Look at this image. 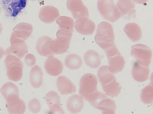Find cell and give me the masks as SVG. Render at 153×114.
Wrapping results in <instances>:
<instances>
[{"label": "cell", "mask_w": 153, "mask_h": 114, "mask_svg": "<svg viewBox=\"0 0 153 114\" xmlns=\"http://www.w3.org/2000/svg\"><path fill=\"white\" fill-rule=\"evenodd\" d=\"M114 28L110 24L103 21L98 25L95 41L106 54L112 53L118 49L114 42Z\"/></svg>", "instance_id": "1"}, {"label": "cell", "mask_w": 153, "mask_h": 114, "mask_svg": "<svg viewBox=\"0 0 153 114\" xmlns=\"http://www.w3.org/2000/svg\"><path fill=\"white\" fill-rule=\"evenodd\" d=\"M97 6L103 18L110 22H116L122 17L120 11L113 0H98Z\"/></svg>", "instance_id": "2"}, {"label": "cell", "mask_w": 153, "mask_h": 114, "mask_svg": "<svg viewBox=\"0 0 153 114\" xmlns=\"http://www.w3.org/2000/svg\"><path fill=\"white\" fill-rule=\"evenodd\" d=\"M7 69V75L10 80L17 82L21 80L23 76V64L18 58L9 56L5 60Z\"/></svg>", "instance_id": "3"}, {"label": "cell", "mask_w": 153, "mask_h": 114, "mask_svg": "<svg viewBox=\"0 0 153 114\" xmlns=\"http://www.w3.org/2000/svg\"><path fill=\"white\" fill-rule=\"evenodd\" d=\"M98 79L94 74L88 73L83 75L79 82V93L85 100H87L90 94L97 90Z\"/></svg>", "instance_id": "4"}, {"label": "cell", "mask_w": 153, "mask_h": 114, "mask_svg": "<svg viewBox=\"0 0 153 114\" xmlns=\"http://www.w3.org/2000/svg\"><path fill=\"white\" fill-rule=\"evenodd\" d=\"M27 0H1V8L5 15L16 18L25 9Z\"/></svg>", "instance_id": "5"}, {"label": "cell", "mask_w": 153, "mask_h": 114, "mask_svg": "<svg viewBox=\"0 0 153 114\" xmlns=\"http://www.w3.org/2000/svg\"><path fill=\"white\" fill-rule=\"evenodd\" d=\"M131 54L140 65L149 67L152 58V51L147 46L139 44L132 46Z\"/></svg>", "instance_id": "6"}, {"label": "cell", "mask_w": 153, "mask_h": 114, "mask_svg": "<svg viewBox=\"0 0 153 114\" xmlns=\"http://www.w3.org/2000/svg\"><path fill=\"white\" fill-rule=\"evenodd\" d=\"M66 6L75 19L83 17H89L88 10L82 0H68Z\"/></svg>", "instance_id": "7"}, {"label": "cell", "mask_w": 153, "mask_h": 114, "mask_svg": "<svg viewBox=\"0 0 153 114\" xmlns=\"http://www.w3.org/2000/svg\"><path fill=\"white\" fill-rule=\"evenodd\" d=\"M44 67L47 74L53 76L61 75L64 69L62 62L54 56H50L46 59Z\"/></svg>", "instance_id": "8"}, {"label": "cell", "mask_w": 153, "mask_h": 114, "mask_svg": "<svg viewBox=\"0 0 153 114\" xmlns=\"http://www.w3.org/2000/svg\"><path fill=\"white\" fill-rule=\"evenodd\" d=\"M95 28V24L88 17L81 18L76 21V30L79 34L83 35H91L94 32Z\"/></svg>", "instance_id": "9"}, {"label": "cell", "mask_w": 153, "mask_h": 114, "mask_svg": "<svg viewBox=\"0 0 153 114\" xmlns=\"http://www.w3.org/2000/svg\"><path fill=\"white\" fill-rule=\"evenodd\" d=\"M45 99L51 113H64V112L61 106L60 97L56 92L51 91L48 92L46 94Z\"/></svg>", "instance_id": "10"}, {"label": "cell", "mask_w": 153, "mask_h": 114, "mask_svg": "<svg viewBox=\"0 0 153 114\" xmlns=\"http://www.w3.org/2000/svg\"><path fill=\"white\" fill-rule=\"evenodd\" d=\"M19 96H16L6 100L7 108L10 114H23L26 110L25 104L19 98Z\"/></svg>", "instance_id": "11"}, {"label": "cell", "mask_w": 153, "mask_h": 114, "mask_svg": "<svg viewBox=\"0 0 153 114\" xmlns=\"http://www.w3.org/2000/svg\"><path fill=\"white\" fill-rule=\"evenodd\" d=\"M60 15L57 8L51 6H45L40 11L39 17L43 22L50 24L56 20Z\"/></svg>", "instance_id": "12"}, {"label": "cell", "mask_w": 153, "mask_h": 114, "mask_svg": "<svg viewBox=\"0 0 153 114\" xmlns=\"http://www.w3.org/2000/svg\"><path fill=\"white\" fill-rule=\"evenodd\" d=\"M56 86L62 95L73 94L76 91V87L69 79L65 76H60L56 80Z\"/></svg>", "instance_id": "13"}, {"label": "cell", "mask_w": 153, "mask_h": 114, "mask_svg": "<svg viewBox=\"0 0 153 114\" xmlns=\"http://www.w3.org/2000/svg\"><path fill=\"white\" fill-rule=\"evenodd\" d=\"M71 40L57 38L51 41L50 49L54 54H62L65 53L69 49Z\"/></svg>", "instance_id": "14"}, {"label": "cell", "mask_w": 153, "mask_h": 114, "mask_svg": "<svg viewBox=\"0 0 153 114\" xmlns=\"http://www.w3.org/2000/svg\"><path fill=\"white\" fill-rule=\"evenodd\" d=\"M53 39L49 36H42L36 42V49L40 55L45 57L54 56V54L50 49V45Z\"/></svg>", "instance_id": "15"}, {"label": "cell", "mask_w": 153, "mask_h": 114, "mask_svg": "<svg viewBox=\"0 0 153 114\" xmlns=\"http://www.w3.org/2000/svg\"><path fill=\"white\" fill-rule=\"evenodd\" d=\"M108 59L109 64L108 68L112 73H118L124 69L125 65V60L119 52L116 55L108 57Z\"/></svg>", "instance_id": "16"}, {"label": "cell", "mask_w": 153, "mask_h": 114, "mask_svg": "<svg viewBox=\"0 0 153 114\" xmlns=\"http://www.w3.org/2000/svg\"><path fill=\"white\" fill-rule=\"evenodd\" d=\"M150 69L149 67H145L136 62L133 66L132 74L133 78L136 81L143 82L149 79Z\"/></svg>", "instance_id": "17"}, {"label": "cell", "mask_w": 153, "mask_h": 114, "mask_svg": "<svg viewBox=\"0 0 153 114\" xmlns=\"http://www.w3.org/2000/svg\"><path fill=\"white\" fill-rule=\"evenodd\" d=\"M124 31L132 42H137L142 36V30L138 24L136 23H128L125 26Z\"/></svg>", "instance_id": "18"}, {"label": "cell", "mask_w": 153, "mask_h": 114, "mask_svg": "<svg viewBox=\"0 0 153 114\" xmlns=\"http://www.w3.org/2000/svg\"><path fill=\"white\" fill-rule=\"evenodd\" d=\"M84 106L82 97L77 95H74L68 99L66 107L71 113L76 114L79 113L82 110Z\"/></svg>", "instance_id": "19"}, {"label": "cell", "mask_w": 153, "mask_h": 114, "mask_svg": "<svg viewBox=\"0 0 153 114\" xmlns=\"http://www.w3.org/2000/svg\"><path fill=\"white\" fill-rule=\"evenodd\" d=\"M117 6L122 17L124 16H135V7L133 0H118Z\"/></svg>", "instance_id": "20"}, {"label": "cell", "mask_w": 153, "mask_h": 114, "mask_svg": "<svg viewBox=\"0 0 153 114\" xmlns=\"http://www.w3.org/2000/svg\"><path fill=\"white\" fill-rule=\"evenodd\" d=\"M84 59L86 65L91 68H97L101 64L100 56L94 50L86 51L84 54Z\"/></svg>", "instance_id": "21"}, {"label": "cell", "mask_w": 153, "mask_h": 114, "mask_svg": "<svg viewBox=\"0 0 153 114\" xmlns=\"http://www.w3.org/2000/svg\"><path fill=\"white\" fill-rule=\"evenodd\" d=\"M11 41L14 46L10 48V51L19 58H22L28 52V48L26 43L24 41L17 39L11 40Z\"/></svg>", "instance_id": "22"}, {"label": "cell", "mask_w": 153, "mask_h": 114, "mask_svg": "<svg viewBox=\"0 0 153 114\" xmlns=\"http://www.w3.org/2000/svg\"><path fill=\"white\" fill-rule=\"evenodd\" d=\"M43 74L41 68L36 65L31 69L30 73V81L35 88H39L42 84Z\"/></svg>", "instance_id": "23"}, {"label": "cell", "mask_w": 153, "mask_h": 114, "mask_svg": "<svg viewBox=\"0 0 153 114\" xmlns=\"http://www.w3.org/2000/svg\"><path fill=\"white\" fill-rule=\"evenodd\" d=\"M103 90L108 96L112 97H117L120 93L121 87L115 78L112 82L107 84H101Z\"/></svg>", "instance_id": "24"}, {"label": "cell", "mask_w": 153, "mask_h": 114, "mask_svg": "<svg viewBox=\"0 0 153 114\" xmlns=\"http://www.w3.org/2000/svg\"><path fill=\"white\" fill-rule=\"evenodd\" d=\"M16 30V33L11 38L24 41L30 36L32 32L33 29L30 25L22 24L18 26Z\"/></svg>", "instance_id": "25"}, {"label": "cell", "mask_w": 153, "mask_h": 114, "mask_svg": "<svg viewBox=\"0 0 153 114\" xmlns=\"http://www.w3.org/2000/svg\"><path fill=\"white\" fill-rule=\"evenodd\" d=\"M96 109L102 110L103 114H114L116 109V104L114 101L107 97L100 102Z\"/></svg>", "instance_id": "26"}, {"label": "cell", "mask_w": 153, "mask_h": 114, "mask_svg": "<svg viewBox=\"0 0 153 114\" xmlns=\"http://www.w3.org/2000/svg\"><path fill=\"white\" fill-rule=\"evenodd\" d=\"M65 65L71 70H76L82 66V59L77 54H71L66 57L65 60Z\"/></svg>", "instance_id": "27"}, {"label": "cell", "mask_w": 153, "mask_h": 114, "mask_svg": "<svg viewBox=\"0 0 153 114\" xmlns=\"http://www.w3.org/2000/svg\"><path fill=\"white\" fill-rule=\"evenodd\" d=\"M97 75L101 84L109 83L115 78L114 74L109 71L107 65L101 66L98 69Z\"/></svg>", "instance_id": "28"}, {"label": "cell", "mask_w": 153, "mask_h": 114, "mask_svg": "<svg viewBox=\"0 0 153 114\" xmlns=\"http://www.w3.org/2000/svg\"><path fill=\"white\" fill-rule=\"evenodd\" d=\"M0 91L5 100L8 97L13 96L19 95L18 87L11 82H8L4 84Z\"/></svg>", "instance_id": "29"}, {"label": "cell", "mask_w": 153, "mask_h": 114, "mask_svg": "<svg viewBox=\"0 0 153 114\" xmlns=\"http://www.w3.org/2000/svg\"><path fill=\"white\" fill-rule=\"evenodd\" d=\"M56 23L59 25V29H65L74 32L75 23L72 18L66 16H60L56 19Z\"/></svg>", "instance_id": "30"}, {"label": "cell", "mask_w": 153, "mask_h": 114, "mask_svg": "<svg viewBox=\"0 0 153 114\" xmlns=\"http://www.w3.org/2000/svg\"><path fill=\"white\" fill-rule=\"evenodd\" d=\"M141 101L146 104H150L153 101V87L152 82L143 89L141 92Z\"/></svg>", "instance_id": "31"}, {"label": "cell", "mask_w": 153, "mask_h": 114, "mask_svg": "<svg viewBox=\"0 0 153 114\" xmlns=\"http://www.w3.org/2000/svg\"><path fill=\"white\" fill-rule=\"evenodd\" d=\"M108 97L104 93L96 91L89 95L87 101L93 107L96 108L98 104L103 99L107 98Z\"/></svg>", "instance_id": "32"}, {"label": "cell", "mask_w": 153, "mask_h": 114, "mask_svg": "<svg viewBox=\"0 0 153 114\" xmlns=\"http://www.w3.org/2000/svg\"><path fill=\"white\" fill-rule=\"evenodd\" d=\"M28 106L30 111L33 113H37L41 111V104L37 99H33L30 101Z\"/></svg>", "instance_id": "33"}, {"label": "cell", "mask_w": 153, "mask_h": 114, "mask_svg": "<svg viewBox=\"0 0 153 114\" xmlns=\"http://www.w3.org/2000/svg\"><path fill=\"white\" fill-rule=\"evenodd\" d=\"M72 34L73 33L70 31L59 29V30L56 32V36L57 38H62L71 40Z\"/></svg>", "instance_id": "34"}, {"label": "cell", "mask_w": 153, "mask_h": 114, "mask_svg": "<svg viewBox=\"0 0 153 114\" xmlns=\"http://www.w3.org/2000/svg\"><path fill=\"white\" fill-rule=\"evenodd\" d=\"M25 61L26 65L29 67H31L36 63V57L31 54H27L25 57Z\"/></svg>", "instance_id": "35"}, {"label": "cell", "mask_w": 153, "mask_h": 114, "mask_svg": "<svg viewBox=\"0 0 153 114\" xmlns=\"http://www.w3.org/2000/svg\"><path fill=\"white\" fill-rule=\"evenodd\" d=\"M149 1V0H134V1L136 3L139 4H144Z\"/></svg>", "instance_id": "36"}, {"label": "cell", "mask_w": 153, "mask_h": 114, "mask_svg": "<svg viewBox=\"0 0 153 114\" xmlns=\"http://www.w3.org/2000/svg\"><path fill=\"white\" fill-rule=\"evenodd\" d=\"M3 54V51L2 49H1L0 47V59L1 58V57H2Z\"/></svg>", "instance_id": "37"}, {"label": "cell", "mask_w": 153, "mask_h": 114, "mask_svg": "<svg viewBox=\"0 0 153 114\" xmlns=\"http://www.w3.org/2000/svg\"><path fill=\"white\" fill-rule=\"evenodd\" d=\"M1 0H0V13H1V9H2V8H1Z\"/></svg>", "instance_id": "38"}]
</instances>
